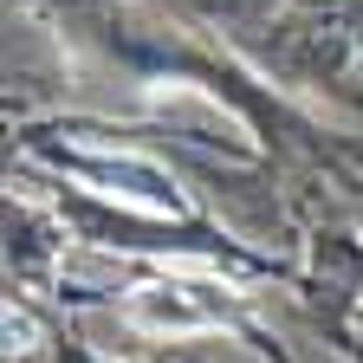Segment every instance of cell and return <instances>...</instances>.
<instances>
[{"instance_id":"6da1fadb","label":"cell","mask_w":363,"mask_h":363,"mask_svg":"<svg viewBox=\"0 0 363 363\" xmlns=\"http://www.w3.org/2000/svg\"><path fill=\"white\" fill-rule=\"evenodd\" d=\"M130 325L150 331V337H195V331H214L220 325V298L214 286H182V279H150L123 298Z\"/></svg>"},{"instance_id":"7a4b0ae2","label":"cell","mask_w":363,"mask_h":363,"mask_svg":"<svg viewBox=\"0 0 363 363\" xmlns=\"http://www.w3.org/2000/svg\"><path fill=\"white\" fill-rule=\"evenodd\" d=\"M98 182H104V195H117L123 208H143V214H182V195H175V182L150 162H136V156H117V162H98Z\"/></svg>"},{"instance_id":"3957f363","label":"cell","mask_w":363,"mask_h":363,"mask_svg":"<svg viewBox=\"0 0 363 363\" xmlns=\"http://www.w3.org/2000/svg\"><path fill=\"white\" fill-rule=\"evenodd\" d=\"M150 104H156L162 117H175V123H189V130L227 136L234 150H247V123H240L234 111H220L208 91H195V84H156V91H150Z\"/></svg>"},{"instance_id":"277c9868","label":"cell","mask_w":363,"mask_h":363,"mask_svg":"<svg viewBox=\"0 0 363 363\" xmlns=\"http://www.w3.org/2000/svg\"><path fill=\"white\" fill-rule=\"evenodd\" d=\"M7 337H20V350H33L26 337H33V318L26 311H7Z\"/></svg>"}]
</instances>
